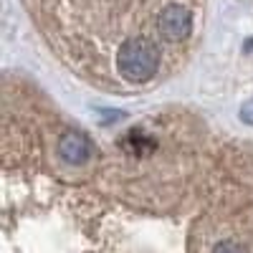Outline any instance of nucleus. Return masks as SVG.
<instances>
[{"instance_id": "obj_2", "label": "nucleus", "mask_w": 253, "mask_h": 253, "mask_svg": "<svg viewBox=\"0 0 253 253\" xmlns=\"http://www.w3.org/2000/svg\"><path fill=\"white\" fill-rule=\"evenodd\" d=\"M58 150H61V157L66 160V162L81 165V162H86L91 147H89V139L84 137V134H79V132H66V134L61 137Z\"/></svg>"}, {"instance_id": "obj_3", "label": "nucleus", "mask_w": 253, "mask_h": 253, "mask_svg": "<svg viewBox=\"0 0 253 253\" xmlns=\"http://www.w3.org/2000/svg\"><path fill=\"white\" fill-rule=\"evenodd\" d=\"M241 117H243V119H246L248 124H253V99L243 104V109H241Z\"/></svg>"}, {"instance_id": "obj_1", "label": "nucleus", "mask_w": 253, "mask_h": 253, "mask_svg": "<svg viewBox=\"0 0 253 253\" xmlns=\"http://www.w3.org/2000/svg\"><path fill=\"white\" fill-rule=\"evenodd\" d=\"M175 3L195 0H31L38 26L74 69L96 84L112 76L126 86L160 79L177 63L160 36V20Z\"/></svg>"}]
</instances>
